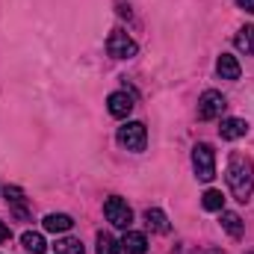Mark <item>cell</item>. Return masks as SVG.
I'll return each mask as SVG.
<instances>
[{
  "mask_svg": "<svg viewBox=\"0 0 254 254\" xmlns=\"http://www.w3.org/2000/svg\"><path fill=\"white\" fill-rule=\"evenodd\" d=\"M234 42H237V48H240V51H246V54H252V57H254V27H243V30L237 33V39H234Z\"/></svg>",
  "mask_w": 254,
  "mask_h": 254,
  "instance_id": "17",
  "label": "cell"
},
{
  "mask_svg": "<svg viewBox=\"0 0 254 254\" xmlns=\"http://www.w3.org/2000/svg\"><path fill=\"white\" fill-rule=\"evenodd\" d=\"M148 252V240H145V234H139V231H127L125 237H122V254H145Z\"/></svg>",
  "mask_w": 254,
  "mask_h": 254,
  "instance_id": "11",
  "label": "cell"
},
{
  "mask_svg": "<svg viewBox=\"0 0 254 254\" xmlns=\"http://www.w3.org/2000/svg\"><path fill=\"white\" fill-rule=\"evenodd\" d=\"M219 133H222V139H228V142L243 139V136L249 133V122H246V119H222Z\"/></svg>",
  "mask_w": 254,
  "mask_h": 254,
  "instance_id": "8",
  "label": "cell"
},
{
  "mask_svg": "<svg viewBox=\"0 0 254 254\" xmlns=\"http://www.w3.org/2000/svg\"><path fill=\"white\" fill-rule=\"evenodd\" d=\"M237 6H240V9H246V12H252V15H254V0H237Z\"/></svg>",
  "mask_w": 254,
  "mask_h": 254,
  "instance_id": "19",
  "label": "cell"
},
{
  "mask_svg": "<svg viewBox=\"0 0 254 254\" xmlns=\"http://www.w3.org/2000/svg\"><path fill=\"white\" fill-rule=\"evenodd\" d=\"M21 243H24V249H27L30 254H45V252H48L45 237H42V234H36V231H27V234L21 237Z\"/></svg>",
  "mask_w": 254,
  "mask_h": 254,
  "instance_id": "14",
  "label": "cell"
},
{
  "mask_svg": "<svg viewBox=\"0 0 254 254\" xmlns=\"http://www.w3.org/2000/svg\"><path fill=\"white\" fill-rule=\"evenodd\" d=\"M57 254H86L83 249V243L80 240H74V237H65V240H57Z\"/></svg>",
  "mask_w": 254,
  "mask_h": 254,
  "instance_id": "16",
  "label": "cell"
},
{
  "mask_svg": "<svg viewBox=\"0 0 254 254\" xmlns=\"http://www.w3.org/2000/svg\"><path fill=\"white\" fill-rule=\"evenodd\" d=\"M192 169H195V178L204 181V184H210L216 178V154L207 142L192 148Z\"/></svg>",
  "mask_w": 254,
  "mask_h": 254,
  "instance_id": "2",
  "label": "cell"
},
{
  "mask_svg": "<svg viewBox=\"0 0 254 254\" xmlns=\"http://www.w3.org/2000/svg\"><path fill=\"white\" fill-rule=\"evenodd\" d=\"M9 237H12V231H9V228H6V225H3V222H0V243H6V240H9Z\"/></svg>",
  "mask_w": 254,
  "mask_h": 254,
  "instance_id": "20",
  "label": "cell"
},
{
  "mask_svg": "<svg viewBox=\"0 0 254 254\" xmlns=\"http://www.w3.org/2000/svg\"><path fill=\"white\" fill-rule=\"evenodd\" d=\"M42 225H45V231H51V234H65V231L74 228V219H71L68 213H48V216L42 219Z\"/></svg>",
  "mask_w": 254,
  "mask_h": 254,
  "instance_id": "9",
  "label": "cell"
},
{
  "mask_svg": "<svg viewBox=\"0 0 254 254\" xmlns=\"http://www.w3.org/2000/svg\"><path fill=\"white\" fill-rule=\"evenodd\" d=\"M107 110H110L113 119H127V116L133 113V98H130L127 92H113V95L107 98Z\"/></svg>",
  "mask_w": 254,
  "mask_h": 254,
  "instance_id": "7",
  "label": "cell"
},
{
  "mask_svg": "<svg viewBox=\"0 0 254 254\" xmlns=\"http://www.w3.org/2000/svg\"><path fill=\"white\" fill-rule=\"evenodd\" d=\"M98 254H122V243H116L110 234H98Z\"/></svg>",
  "mask_w": 254,
  "mask_h": 254,
  "instance_id": "18",
  "label": "cell"
},
{
  "mask_svg": "<svg viewBox=\"0 0 254 254\" xmlns=\"http://www.w3.org/2000/svg\"><path fill=\"white\" fill-rule=\"evenodd\" d=\"M246 254H254V252H246Z\"/></svg>",
  "mask_w": 254,
  "mask_h": 254,
  "instance_id": "21",
  "label": "cell"
},
{
  "mask_svg": "<svg viewBox=\"0 0 254 254\" xmlns=\"http://www.w3.org/2000/svg\"><path fill=\"white\" fill-rule=\"evenodd\" d=\"M216 71H219L222 80H240V74H243L237 57H231V54H222V57L216 60Z\"/></svg>",
  "mask_w": 254,
  "mask_h": 254,
  "instance_id": "10",
  "label": "cell"
},
{
  "mask_svg": "<svg viewBox=\"0 0 254 254\" xmlns=\"http://www.w3.org/2000/svg\"><path fill=\"white\" fill-rule=\"evenodd\" d=\"M201 207L204 210H210V213H222V207H225V195L219 190H207L201 195Z\"/></svg>",
  "mask_w": 254,
  "mask_h": 254,
  "instance_id": "15",
  "label": "cell"
},
{
  "mask_svg": "<svg viewBox=\"0 0 254 254\" xmlns=\"http://www.w3.org/2000/svg\"><path fill=\"white\" fill-rule=\"evenodd\" d=\"M225 107H228L225 95L216 92V89H207V92L201 95V101H198V119H201V122H213V119H219V116L225 113Z\"/></svg>",
  "mask_w": 254,
  "mask_h": 254,
  "instance_id": "5",
  "label": "cell"
},
{
  "mask_svg": "<svg viewBox=\"0 0 254 254\" xmlns=\"http://www.w3.org/2000/svg\"><path fill=\"white\" fill-rule=\"evenodd\" d=\"M222 228H225L234 240H240L243 231H246V228H243V219H240L237 213H231V210H222Z\"/></svg>",
  "mask_w": 254,
  "mask_h": 254,
  "instance_id": "13",
  "label": "cell"
},
{
  "mask_svg": "<svg viewBox=\"0 0 254 254\" xmlns=\"http://www.w3.org/2000/svg\"><path fill=\"white\" fill-rule=\"evenodd\" d=\"M116 139H119L122 148L133 151V154H139V151H145V145H148V130H145L142 122H127L125 127H119Z\"/></svg>",
  "mask_w": 254,
  "mask_h": 254,
  "instance_id": "3",
  "label": "cell"
},
{
  "mask_svg": "<svg viewBox=\"0 0 254 254\" xmlns=\"http://www.w3.org/2000/svg\"><path fill=\"white\" fill-rule=\"evenodd\" d=\"M252 160L249 157H243V154H231V160H228V172H225V178H228V187L234 192V198L237 201H249L254 192V175H252Z\"/></svg>",
  "mask_w": 254,
  "mask_h": 254,
  "instance_id": "1",
  "label": "cell"
},
{
  "mask_svg": "<svg viewBox=\"0 0 254 254\" xmlns=\"http://www.w3.org/2000/svg\"><path fill=\"white\" fill-rule=\"evenodd\" d=\"M145 222H148V228H154L157 234H169V216H166L160 207H148V210H145Z\"/></svg>",
  "mask_w": 254,
  "mask_h": 254,
  "instance_id": "12",
  "label": "cell"
},
{
  "mask_svg": "<svg viewBox=\"0 0 254 254\" xmlns=\"http://www.w3.org/2000/svg\"><path fill=\"white\" fill-rule=\"evenodd\" d=\"M107 54L113 60H133L139 54V45L127 36L125 30H113L110 39H107Z\"/></svg>",
  "mask_w": 254,
  "mask_h": 254,
  "instance_id": "4",
  "label": "cell"
},
{
  "mask_svg": "<svg viewBox=\"0 0 254 254\" xmlns=\"http://www.w3.org/2000/svg\"><path fill=\"white\" fill-rule=\"evenodd\" d=\"M104 213H107V222L110 225H116V228H130V222H133V210L127 207L125 198H119V195H113V198H107V204H104Z\"/></svg>",
  "mask_w": 254,
  "mask_h": 254,
  "instance_id": "6",
  "label": "cell"
}]
</instances>
